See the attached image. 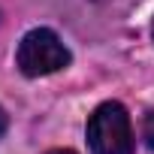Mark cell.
I'll list each match as a JSON object with an SVG mask.
<instances>
[{
  "label": "cell",
  "instance_id": "6da1fadb",
  "mask_svg": "<svg viewBox=\"0 0 154 154\" xmlns=\"http://www.w3.org/2000/svg\"><path fill=\"white\" fill-rule=\"evenodd\" d=\"M91 154H133V127L121 103H103L88 118Z\"/></svg>",
  "mask_w": 154,
  "mask_h": 154
},
{
  "label": "cell",
  "instance_id": "7a4b0ae2",
  "mask_svg": "<svg viewBox=\"0 0 154 154\" xmlns=\"http://www.w3.org/2000/svg\"><path fill=\"white\" fill-rule=\"evenodd\" d=\"M15 63L24 75L36 79V75H48L57 72L69 63V48L60 42V36L48 27H33L21 36L18 51H15Z\"/></svg>",
  "mask_w": 154,
  "mask_h": 154
},
{
  "label": "cell",
  "instance_id": "3957f363",
  "mask_svg": "<svg viewBox=\"0 0 154 154\" xmlns=\"http://www.w3.org/2000/svg\"><path fill=\"white\" fill-rule=\"evenodd\" d=\"M142 139H145V145L154 151V112H148V115H145V124H142Z\"/></svg>",
  "mask_w": 154,
  "mask_h": 154
},
{
  "label": "cell",
  "instance_id": "277c9868",
  "mask_svg": "<svg viewBox=\"0 0 154 154\" xmlns=\"http://www.w3.org/2000/svg\"><path fill=\"white\" fill-rule=\"evenodd\" d=\"M3 133H6V112L0 109V136H3Z\"/></svg>",
  "mask_w": 154,
  "mask_h": 154
},
{
  "label": "cell",
  "instance_id": "5b68a950",
  "mask_svg": "<svg viewBox=\"0 0 154 154\" xmlns=\"http://www.w3.org/2000/svg\"><path fill=\"white\" fill-rule=\"evenodd\" d=\"M48 154H75V151H69V148H54V151H48Z\"/></svg>",
  "mask_w": 154,
  "mask_h": 154
},
{
  "label": "cell",
  "instance_id": "8992f818",
  "mask_svg": "<svg viewBox=\"0 0 154 154\" xmlns=\"http://www.w3.org/2000/svg\"><path fill=\"white\" fill-rule=\"evenodd\" d=\"M151 36H154V24H151Z\"/></svg>",
  "mask_w": 154,
  "mask_h": 154
}]
</instances>
